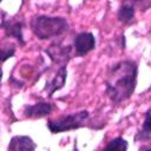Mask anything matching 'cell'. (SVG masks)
<instances>
[{"mask_svg":"<svg viewBox=\"0 0 151 151\" xmlns=\"http://www.w3.org/2000/svg\"><path fill=\"white\" fill-rule=\"evenodd\" d=\"M138 65L133 60H122L109 67L105 78V92L112 103L129 99L137 85Z\"/></svg>","mask_w":151,"mask_h":151,"instance_id":"1","label":"cell"},{"mask_svg":"<svg viewBox=\"0 0 151 151\" xmlns=\"http://www.w3.org/2000/svg\"><path fill=\"white\" fill-rule=\"evenodd\" d=\"M29 26L33 34L41 40L59 37L68 29L67 20L60 17L38 15L31 20Z\"/></svg>","mask_w":151,"mask_h":151,"instance_id":"2","label":"cell"},{"mask_svg":"<svg viewBox=\"0 0 151 151\" xmlns=\"http://www.w3.org/2000/svg\"><path fill=\"white\" fill-rule=\"evenodd\" d=\"M88 116V112L86 110H83L77 113L63 116L55 120H50L47 123V127L52 133H60L70 130H76L86 124Z\"/></svg>","mask_w":151,"mask_h":151,"instance_id":"3","label":"cell"},{"mask_svg":"<svg viewBox=\"0 0 151 151\" xmlns=\"http://www.w3.org/2000/svg\"><path fill=\"white\" fill-rule=\"evenodd\" d=\"M77 55L83 57L91 52L96 46V38L91 32H81L76 35L73 42Z\"/></svg>","mask_w":151,"mask_h":151,"instance_id":"4","label":"cell"},{"mask_svg":"<svg viewBox=\"0 0 151 151\" xmlns=\"http://www.w3.org/2000/svg\"><path fill=\"white\" fill-rule=\"evenodd\" d=\"M45 52L48 54V57L51 58V60L53 63L57 64H61L63 66H65V64L67 63V60L71 57V47L70 46H63L60 44H52L51 46H48Z\"/></svg>","mask_w":151,"mask_h":151,"instance_id":"5","label":"cell"},{"mask_svg":"<svg viewBox=\"0 0 151 151\" xmlns=\"http://www.w3.org/2000/svg\"><path fill=\"white\" fill-rule=\"evenodd\" d=\"M53 105L48 101H39L33 105L25 106L24 116L26 118H42L53 111Z\"/></svg>","mask_w":151,"mask_h":151,"instance_id":"6","label":"cell"},{"mask_svg":"<svg viewBox=\"0 0 151 151\" xmlns=\"http://www.w3.org/2000/svg\"><path fill=\"white\" fill-rule=\"evenodd\" d=\"M66 76H67V70H66V66H60V68L58 70L57 74L54 76V78L46 84V87L45 90L47 91L48 93V97H52L53 93L58 90H60L64 85H65V81H66Z\"/></svg>","mask_w":151,"mask_h":151,"instance_id":"7","label":"cell"},{"mask_svg":"<svg viewBox=\"0 0 151 151\" xmlns=\"http://www.w3.org/2000/svg\"><path fill=\"white\" fill-rule=\"evenodd\" d=\"M35 147L37 145L34 144L32 138L27 136H15L11 139L8 145V150L12 151H20V150L29 151V150H34Z\"/></svg>","mask_w":151,"mask_h":151,"instance_id":"8","label":"cell"},{"mask_svg":"<svg viewBox=\"0 0 151 151\" xmlns=\"http://www.w3.org/2000/svg\"><path fill=\"white\" fill-rule=\"evenodd\" d=\"M2 28L5 29V32L8 37H13L19 41V44L25 45L24 37H22V22L21 21L2 20Z\"/></svg>","mask_w":151,"mask_h":151,"instance_id":"9","label":"cell"},{"mask_svg":"<svg viewBox=\"0 0 151 151\" xmlns=\"http://www.w3.org/2000/svg\"><path fill=\"white\" fill-rule=\"evenodd\" d=\"M117 17H118V20L123 24L131 22L132 19L134 18V6L131 4H124L123 6L119 7Z\"/></svg>","mask_w":151,"mask_h":151,"instance_id":"10","label":"cell"},{"mask_svg":"<svg viewBox=\"0 0 151 151\" xmlns=\"http://www.w3.org/2000/svg\"><path fill=\"white\" fill-rule=\"evenodd\" d=\"M150 134H151V107L145 113L144 123H143L142 130H140L138 136L140 137V139H145V138L150 137Z\"/></svg>","mask_w":151,"mask_h":151,"instance_id":"11","label":"cell"},{"mask_svg":"<svg viewBox=\"0 0 151 151\" xmlns=\"http://www.w3.org/2000/svg\"><path fill=\"white\" fill-rule=\"evenodd\" d=\"M127 147H129L127 142H126L124 138H122V137H117V138L112 139V140L105 146L106 150H123V151L127 150Z\"/></svg>","mask_w":151,"mask_h":151,"instance_id":"12","label":"cell"},{"mask_svg":"<svg viewBox=\"0 0 151 151\" xmlns=\"http://www.w3.org/2000/svg\"><path fill=\"white\" fill-rule=\"evenodd\" d=\"M131 5L138 6L142 9H146L147 7L151 6V0H131Z\"/></svg>","mask_w":151,"mask_h":151,"instance_id":"13","label":"cell"},{"mask_svg":"<svg viewBox=\"0 0 151 151\" xmlns=\"http://www.w3.org/2000/svg\"><path fill=\"white\" fill-rule=\"evenodd\" d=\"M14 47L13 46H11L9 48H7V47H4L2 48V61H5L7 58H11L13 54H14Z\"/></svg>","mask_w":151,"mask_h":151,"instance_id":"14","label":"cell"}]
</instances>
